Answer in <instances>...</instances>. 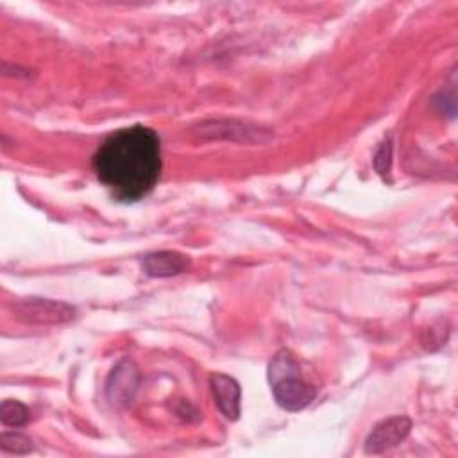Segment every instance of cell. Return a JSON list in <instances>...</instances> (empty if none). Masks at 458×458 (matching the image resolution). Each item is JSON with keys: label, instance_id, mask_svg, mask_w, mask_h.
Masks as SVG:
<instances>
[{"label": "cell", "instance_id": "4", "mask_svg": "<svg viewBox=\"0 0 458 458\" xmlns=\"http://www.w3.org/2000/svg\"><path fill=\"white\" fill-rule=\"evenodd\" d=\"M411 422L408 417H392L379 422L365 440L367 453H383L399 442H403L410 433Z\"/></svg>", "mask_w": 458, "mask_h": 458}, {"label": "cell", "instance_id": "8", "mask_svg": "<svg viewBox=\"0 0 458 458\" xmlns=\"http://www.w3.org/2000/svg\"><path fill=\"white\" fill-rule=\"evenodd\" d=\"M0 419L4 424L18 428L29 420V410L20 401L5 399L0 406Z\"/></svg>", "mask_w": 458, "mask_h": 458}, {"label": "cell", "instance_id": "2", "mask_svg": "<svg viewBox=\"0 0 458 458\" xmlns=\"http://www.w3.org/2000/svg\"><path fill=\"white\" fill-rule=\"evenodd\" d=\"M268 381L277 404L288 411H299L317 397L315 383L306 377L299 360L290 351H279L272 358Z\"/></svg>", "mask_w": 458, "mask_h": 458}, {"label": "cell", "instance_id": "7", "mask_svg": "<svg viewBox=\"0 0 458 458\" xmlns=\"http://www.w3.org/2000/svg\"><path fill=\"white\" fill-rule=\"evenodd\" d=\"M138 386V374L132 363H122L116 367L107 383V395L113 403H127L132 399Z\"/></svg>", "mask_w": 458, "mask_h": 458}, {"label": "cell", "instance_id": "1", "mask_svg": "<svg viewBox=\"0 0 458 458\" xmlns=\"http://www.w3.org/2000/svg\"><path fill=\"white\" fill-rule=\"evenodd\" d=\"M93 170L116 199L134 202L145 197L161 174L159 136L143 125L109 134L93 156Z\"/></svg>", "mask_w": 458, "mask_h": 458}, {"label": "cell", "instance_id": "5", "mask_svg": "<svg viewBox=\"0 0 458 458\" xmlns=\"http://www.w3.org/2000/svg\"><path fill=\"white\" fill-rule=\"evenodd\" d=\"M209 385L215 395V401L220 411L229 420H236L240 415V385L236 379L225 374H213L209 377Z\"/></svg>", "mask_w": 458, "mask_h": 458}, {"label": "cell", "instance_id": "6", "mask_svg": "<svg viewBox=\"0 0 458 458\" xmlns=\"http://www.w3.org/2000/svg\"><path fill=\"white\" fill-rule=\"evenodd\" d=\"M190 265L188 256H182L179 252L172 250H161V252H152L147 254L141 261L143 270L150 277H170L184 272Z\"/></svg>", "mask_w": 458, "mask_h": 458}, {"label": "cell", "instance_id": "10", "mask_svg": "<svg viewBox=\"0 0 458 458\" xmlns=\"http://www.w3.org/2000/svg\"><path fill=\"white\" fill-rule=\"evenodd\" d=\"M390 157H392V143L390 140H386L383 141V145L379 147L374 157V166L381 175H385L390 170Z\"/></svg>", "mask_w": 458, "mask_h": 458}, {"label": "cell", "instance_id": "9", "mask_svg": "<svg viewBox=\"0 0 458 458\" xmlns=\"http://www.w3.org/2000/svg\"><path fill=\"white\" fill-rule=\"evenodd\" d=\"M0 445L4 451L14 453V454H25L32 449V442L20 433H4L0 437Z\"/></svg>", "mask_w": 458, "mask_h": 458}, {"label": "cell", "instance_id": "3", "mask_svg": "<svg viewBox=\"0 0 458 458\" xmlns=\"http://www.w3.org/2000/svg\"><path fill=\"white\" fill-rule=\"evenodd\" d=\"M18 318L36 324H59L73 318L75 310L64 302L48 299H25L14 306Z\"/></svg>", "mask_w": 458, "mask_h": 458}]
</instances>
